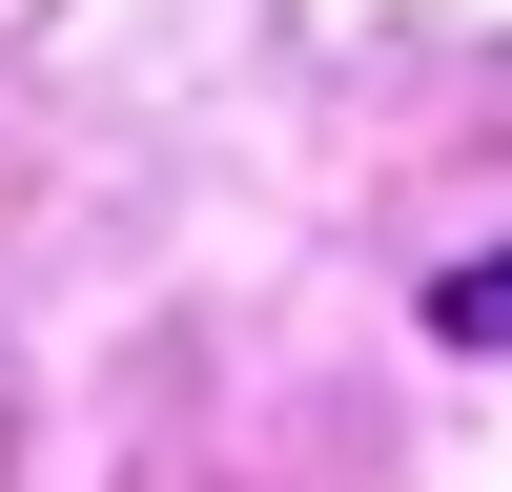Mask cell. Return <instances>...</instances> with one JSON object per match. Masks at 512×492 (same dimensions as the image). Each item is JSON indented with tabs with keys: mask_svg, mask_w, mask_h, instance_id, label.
<instances>
[{
	"mask_svg": "<svg viewBox=\"0 0 512 492\" xmlns=\"http://www.w3.org/2000/svg\"><path fill=\"white\" fill-rule=\"evenodd\" d=\"M431 328H451V349H512V267H451V287H431Z\"/></svg>",
	"mask_w": 512,
	"mask_h": 492,
	"instance_id": "cell-1",
	"label": "cell"
}]
</instances>
